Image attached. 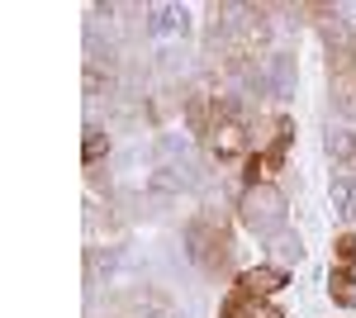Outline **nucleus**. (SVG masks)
<instances>
[{"label":"nucleus","instance_id":"obj_5","mask_svg":"<svg viewBox=\"0 0 356 318\" xmlns=\"http://www.w3.org/2000/svg\"><path fill=\"white\" fill-rule=\"evenodd\" d=\"M223 318H285V314H275V309H266V304H257L252 294H238V299H228Z\"/></svg>","mask_w":356,"mask_h":318},{"label":"nucleus","instance_id":"obj_7","mask_svg":"<svg viewBox=\"0 0 356 318\" xmlns=\"http://www.w3.org/2000/svg\"><path fill=\"white\" fill-rule=\"evenodd\" d=\"M105 152V138H100V129H86V161H95Z\"/></svg>","mask_w":356,"mask_h":318},{"label":"nucleus","instance_id":"obj_1","mask_svg":"<svg viewBox=\"0 0 356 318\" xmlns=\"http://www.w3.org/2000/svg\"><path fill=\"white\" fill-rule=\"evenodd\" d=\"M238 209H243V223L252 228V233H261V238L275 233V228L285 223V200H280V190H275V186H252L243 195Z\"/></svg>","mask_w":356,"mask_h":318},{"label":"nucleus","instance_id":"obj_2","mask_svg":"<svg viewBox=\"0 0 356 318\" xmlns=\"http://www.w3.org/2000/svg\"><path fill=\"white\" fill-rule=\"evenodd\" d=\"M209 148H214V157L233 161V157H238V152L247 148L243 124H238V119H223V124H214V138H209Z\"/></svg>","mask_w":356,"mask_h":318},{"label":"nucleus","instance_id":"obj_4","mask_svg":"<svg viewBox=\"0 0 356 318\" xmlns=\"http://www.w3.org/2000/svg\"><path fill=\"white\" fill-rule=\"evenodd\" d=\"M332 209H337V218L356 223V176H337L332 181Z\"/></svg>","mask_w":356,"mask_h":318},{"label":"nucleus","instance_id":"obj_8","mask_svg":"<svg viewBox=\"0 0 356 318\" xmlns=\"http://www.w3.org/2000/svg\"><path fill=\"white\" fill-rule=\"evenodd\" d=\"M337 257H342V262H356V238H342V242H337Z\"/></svg>","mask_w":356,"mask_h":318},{"label":"nucleus","instance_id":"obj_6","mask_svg":"<svg viewBox=\"0 0 356 318\" xmlns=\"http://www.w3.org/2000/svg\"><path fill=\"white\" fill-rule=\"evenodd\" d=\"M152 33H186V10L157 5V10H152Z\"/></svg>","mask_w":356,"mask_h":318},{"label":"nucleus","instance_id":"obj_3","mask_svg":"<svg viewBox=\"0 0 356 318\" xmlns=\"http://www.w3.org/2000/svg\"><path fill=\"white\" fill-rule=\"evenodd\" d=\"M280 280H285V271H280V266H261V271H247V276H243V294L261 299V294L280 290Z\"/></svg>","mask_w":356,"mask_h":318}]
</instances>
